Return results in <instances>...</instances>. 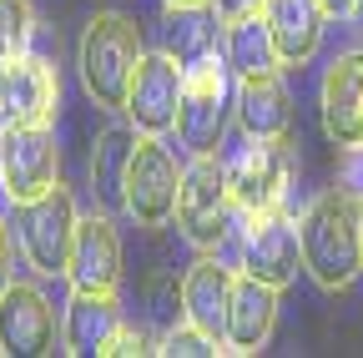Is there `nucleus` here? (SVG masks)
<instances>
[{"instance_id":"31","label":"nucleus","mask_w":363,"mask_h":358,"mask_svg":"<svg viewBox=\"0 0 363 358\" xmlns=\"http://www.w3.org/2000/svg\"><path fill=\"white\" fill-rule=\"evenodd\" d=\"M0 131H6V116H0Z\"/></svg>"},{"instance_id":"7","label":"nucleus","mask_w":363,"mask_h":358,"mask_svg":"<svg viewBox=\"0 0 363 358\" xmlns=\"http://www.w3.org/2000/svg\"><path fill=\"white\" fill-rule=\"evenodd\" d=\"M298 177V157L288 137H247L238 157H227V182L242 212H267V207H288Z\"/></svg>"},{"instance_id":"30","label":"nucleus","mask_w":363,"mask_h":358,"mask_svg":"<svg viewBox=\"0 0 363 358\" xmlns=\"http://www.w3.org/2000/svg\"><path fill=\"white\" fill-rule=\"evenodd\" d=\"M167 6H207V0H167Z\"/></svg>"},{"instance_id":"10","label":"nucleus","mask_w":363,"mask_h":358,"mask_svg":"<svg viewBox=\"0 0 363 358\" xmlns=\"http://www.w3.org/2000/svg\"><path fill=\"white\" fill-rule=\"evenodd\" d=\"M182 81L187 71L177 66V56L167 51H147L142 66L131 76V96H126V116L136 131H147V137H167L177 126V106H182Z\"/></svg>"},{"instance_id":"4","label":"nucleus","mask_w":363,"mask_h":358,"mask_svg":"<svg viewBox=\"0 0 363 358\" xmlns=\"http://www.w3.org/2000/svg\"><path fill=\"white\" fill-rule=\"evenodd\" d=\"M238 197L227 182V162L212 157H192V167H182V192H177V228L192 247L217 252L227 242V233L238 228Z\"/></svg>"},{"instance_id":"8","label":"nucleus","mask_w":363,"mask_h":358,"mask_svg":"<svg viewBox=\"0 0 363 358\" xmlns=\"http://www.w3.org/2000/svg\"><path fill=\"white\" fill-rule=\"evenodd\" d=\"M76 228H81V212L61 182L35 202H21V252L40 278L66 273L71 247H76Z\"/></svg>"},{"instance_id":"27","label":"nucleus","mask_w":363,"mask_h":358,"mask_svg":"<svg viewBox=\"0 0 363 358\" xmlns=\"http://www.w3.org/2000/svg\"><path fill=\"white\" fill-rule=\"evenodd\" d=\"M11 283H16V247H11L6 222H0V298L11 293Z\"/></svg>"},{"instance_id":"23","label":"nucleus","mask_w":363,"mask_h":358,"mask_svg":"<svg viewBox=\"0 0 363 358\" xmlns=\"http://www.w3.org/2000/svg\"><path fill=\"white\" fill-rule=\"evenodd\" d=\"M30 35H35L30 0H0V66L30 56Z\"/></svg>"},{"instance_id":"18","label":"nucleus","mask_w":363,"mask_h":358,"mask_svg":"<svg viewBox=\"0 0 363 358\" xmlns=\"http://www.w3.org/2000/svg\"><path fill=\"white\" fill-rule=\"evenodd\" d=\"M116 328H121L116 293H86V288H76L71 303H66V313H61V348L76 353V358L81 353H106L111 338H116Z\"/></svg>"},{"instance_id":"15","label":"nucleus","mask_w":363,"mask_h":358,"mask_svg":"<svg viewBox=\"0 0 363 358\" xmlns=\"http://www.w3.org/2000/svg\"><path fill=\"white\" fill-rule=\"evenodd\" d=\"M233 262H222L217 252H202L192 267H187V278H182V313H187V323H197L202 333H212L222 343L227 333V308H233ZM227 348V343H222Z\"/></svg>"},{"instance_id":"28","label":"nucleus","mask_w":363,"mask_h":358,"mask_svg":"<svg viewBox=\"0 0 363 358\" xmlns=\"http://www.w3.org/2000/svg\"><path fill=\"white\" fill-rule=\"evenodd\" d=\"M212 11L222 21H242V16H257L262 11V0H212Z\"/></svg>"},{"instance_id":"25","label":"nucleus","mask_w":363,"mask_h":358,"mask_svg":"<svg viewBox=\"0 0 363 358\" xmlns=\"http://www.w3.org/2000/svg\"><path fill=\"white\" fill-rule=\"evenodd\" d=\"M136 353H162V338H152L147 328L121 323L116 338H111V348H106V358H136Z\"/></svg>"},{"instance_id":"26","label":"nucleus","mask_w":363,"mask_h":358,"mask_svg":"<svg viewBox=\"0 0 363 358\" xmlns=\"http://www.w3.org/2000/svg\"><path fill=\"white\" fill-rule=\"evenodd\" d=\"M338 187L363 207V142L343 147V157H338Z\"/></svg>"},{"instance_id":"29","label":"nucleus","mask_w":363,"mask_h":358,"mask_svg":"<svg viewBox=\"0 0 363 358\" xmlns=\"http://www.w3.org/2000/svg\"><path fill=\"white\" fill-rule=\"evenodd\" d=\"M358 6H363V0H323V11H328V16H338V21L358 16Z\"/></svg>"},{"instance_id":"11","label":"nucleus","mask_w":363,"mask_h":358,"mask_svg":"<svg viewBox=\"0 0 363 358\" xmlns=\"http://www.w3.org/2000/svg\"><path fill=\"white\" fill-rule=\"evenodd\" d=\"M61 101L56 66L45 56H21L11 66H0V116L11 121H51Z\"/></svg>"},{"instance_id":"17","label":"nucleus","mask_w":363,"mask_h":358,"mask_svg":"<svg viewBox=\"0 0 363 358\" xmlns=\"http://www.w3.org/2000/svg\"><path fill=\"white\" fill-rule=\"evenodd\" d=\"M278 293L272 283H257V278H238L233 283V308H227V353H257L267 338H272V323H278Z\"/></svg>"},{"instance_id":"9","label":"nucleus","mask_w":363,"mask_h":358,"mask_svg":"<svg viewBox=\"0 0 363 358\" xmlns=\"http://www.w3.org/2000/svg\"><path fill=\"white\" fill-rule=\"evenodd\" d=\"M0 172L16 202H35L61 182V147L45 121H11L0 131Z\"/></svg>"},{"instance_id":"3","label":"nucleus","mask_w":363,"mask_h":358,"mask_svg":"<svg viewBox=\"0 0 363 358\" xmlns=\"http://www.w3.org/2000/svg\"><path fill=\"white\" fill-rule=\"evenodd\" d=\"M233 66L227 56H212L202 66L187 71L182 81V106H177V142L192 157H212L227 137V121L238 116V86H233Z\"/></svg>"},{"instance_id":"13","label":"nucleus","mask_w":363,"mask_h":358,"mask_svg":"<svg viewBox=\"0 0 363 358\" xmlns=\"http://www.w3.org/2000/svg\"><path fill=\"white\" fill-rule=\"evenodd\" d=\"M318 101H323V131L333 137V147L363 142V46L333 56Z\"/></svg>"},{"instance_id":"1","label":"nucleus","mask_w":363,"mask_h":358,"mask_svg":"<svg viewBox=\"0 0 363 358\" xmlns=\"http://www.w3.org/2000/svg\"><path fill=\"white\" fill-rule=\"evenodd\" d=\"M298 233H303V273L318 288L343 293L363 273V207L343 187L318 192L298 217Z\"/></svg>"},{"instance_id":"16","label":"nucleus","mask_w":363,"mask_h":358,"mask_svg":"<svg viewBox=\"0 0 363 358\" xmlns=\"http://www.w3.org/2000/svg\"><path fill=\"white\" fill-rule=\"evenodd\" d=\"M262 21L278 40L283 66H308L323 46V26L333 21L323 0H262Z\"/></svg>"},{"instance_id":"14","label":"nucleus","mask_w":363,"mask_h":358,"mask_svg":"<svg viewBox=\"0 0 363 358\" xmlns=\"http://www.w3.org/2000/svg\"><path fill=\"white\" fill-rule=\"evenodd\" d=\"M66 278H71V288H86V293H116L121 237L111 228V217H101V212H86L81 217L76 247H71V262H66Z\"/></svg>"},{"instance_id":"12","label":"nucleus","mask_w":363,"mask_h":358,"mask_svg":"<svg viewBox=\"0 0 363 358\" xmlns=\"http://www.w3.org/2000/svg\"><path fill=\"white\" fill-rule=\"evenodd\" d=\"M0 348L56 353V308L35 283H11V293L0 298Z\"/></svg>"},{"instance_id":"20","label":"nucleus","mask_w":363,"mask_h":358,"mask_svg":"<svg viewBox=\"0 0 363 358\" xmlns=\"http://www.w3.org/2000/svg\"><path fill=\"white\" fill-rule=\"evenodd\" d=\"M167 56H177V66L182 71H192V66H202V61H212V56H222L217 51V40H222V30H227V21L217 16V11H207V6H167Z\"/></svg>"},{"instance_id":"2","label":"nucleus","mask_w":363,"mask_h":358,"mask_svg":"<svg viewBox=\"0 0 363 358\" xmlns=\"http://www.w3.org/2000/svg\"><path fill=\"white\" fill-rule=\"evenodd\" d=\"M142 56H147V46H142V30H136L131 16H121V11L91 16L81 30V51H76L81 86L91 91V101L106 111H126L131 76L142 66Z\"/></svg>"},{"instance_id":"24","label":"nucleus","mask_w":363,"mask_h":358,"mask_svg":"<svg viewBox=\"0 0 363 358\" xmlns=\"http://www.w3.org/2000/svg\"><path fill=\"white\" fill-rule=\"evenodd\" d=\"M162 353L167 358H212V353H227L212 333H202L197 323H182V328H167L162 333Z\"/></svg>"},{"instance_id":"6","label":"nucleus","mask_w":363,"mask_h":358,"mask_svg":"<svg viewBox=\"0 0 363 358\" xmlns=\"http://www.w3.org/2000/svg\"><path fill=\"white\" fill-rule=\"evenodd\" d=\"M177 192H182V167L162 137H136L126 172H121V207L136 217V228H167L177 217Z\"/></svg>"},{"instance_id":"19","label":"nucleus","mask_w":363,"mask_h":358,"mask_svg":"<svg viewBox=\"0 0 363 358\" xmlns=\"http://www.w3.org/2000/svg\"><path fill=\"white\" fill-rule=\"evenodd\" d=\"M238 126L247 137H288L293 131V96L278 71L238 81Z\"/></svg>"},{"instance_id":"21","label":"nucleus","mask_w":363,"mask_h":358,"mask_svg":"<svg viewBox=\"0 0 363 358\" xmlns=\"http://www.w3.org/2000/svg\"><path fill=\"white\" fill-rule=\"evenodd\" d=\"M222 56H227V66H233V76H238V81L262 76V71H278V66H283L278 40H272V30H267V21H262V11H257V16H242V21H227V30H222Z\"/></svg>"},{"instance_id":"22","label":"nucleus","mask_w":363,"mask_h":358,"mask_svg":"<svg viewBox=\"0 0 363 358\" xmlns=\"http://www.w3.org/2000/svg\"><path fill=\"white\" fill-rule=\"evenodd\" d=\"M131 142H136V131L111 126L106 137H101V147H96V157H91V182H96V192H106L116 202H121V172H126Z\"/></svg>"},{"instance_id":"5","label":"nucleus","mask_w":363,"mask_h":358,"mask_svg":"<svg viewBox=\"0 0 363 358\" xmlns=\"http://www.w3.org/2000/svg\"><path fill=\"white\" fill-rule=\"evenodd\" d=\"M227 242H238V267L257 283L288 288L303 267V233L288 207L267 212H238V228L227 233Z\"/></svg>"}]
</instances>
